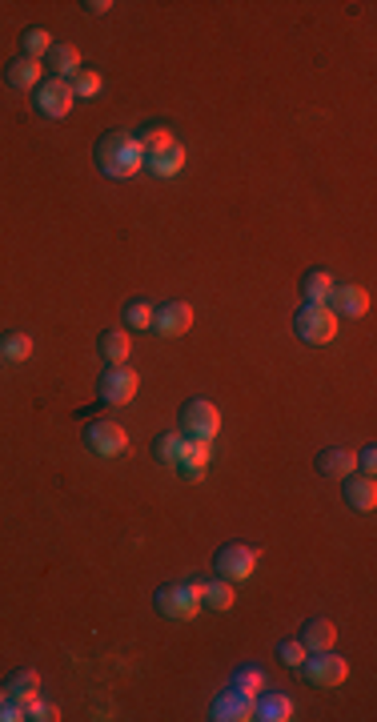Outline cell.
<instances>
[{
	"label": "cell",
	"instance_id": "d4e9b609",
	"mask_svg": "<svg viewBox=\"0 0 377 722\" xmlns=\"http://www.w3.org/2000/svg\"><path fill=\"white\" fill-rule=\"evenodd\" d=\"M329 290H334V277H329L325 270H309L306 277H301V298H306V301L325 305Z\"/></svg>",
	"mask_w": 377,
	"mask_h": 722
},
{
	"label": "cell",
	"instance_id": "30bf717a",
	"mask_svg": "<svg viewBox=\"0 0 377 722\" xmlns=\"http://www.w3.org/2000/svg\"><path fill=\"white\" fill-rule=\"evenodd\" d=\"M185 329H193V305L189 301H161L153 309V333L161 337H181Z\"/></svg>",
	"mask_w": 377,
	"mask_h": 722
},
{
	"label": "cell",
	"instance_id": "5b68a950",
	"mask_svg": "<svg viewBox=\"0 0 377 722\" xmlns=\"http://www.w3.org/2000/svg\"><path fill=\"white\" fill-rule=\"evenodd\" d=\"M297 670L309 687H342L349 674V662L334 651H321V654H306V662H301Z\"/></svg>",
	"mask_w": 377,
	"mask_h": 722
},
{
	"label": "cell",
	"instance_id": "9a60e30c",
	"mask_svg": "<svg viewBox=\"0 0 377 722\" xmlns=\"http://www.w3.org/2000/svg\"><path fill=\"white\" fill-rule=\"evenodd\" d=\"M5 81L13 89H21V92H36V85L44 81V64L41 61H29V57H16L5 69Z\"/></svg>",
	"mask_w": 377,
	"mask_h": 722
},
{
	"label": "cell",
	"instance_id": "8fae6325",
	"mask_svg": "<svg viewBox=\"0 0 377 722\" xmlns=\"http://www.w3.org/2000/svg\"><path fill=\"white\" fill-rule=\"evenodd\" d=\"M325 305L337 318H365V313H370V293H365L362 285H334Z\"/></svg>",
	"mask_w": 377,
	"mask_h": 722
},
{
	"label": "cell",
	"instance_id": "277c9868",
	"mask_svg": "<svg viewBox=\"0 0 377 722\" xmlns=\"http://www.w3.org/2000/svg\"><path fill=\"white\" fill-rule=\"evenodd\" d=\"M157 610L173 622H189L201 614V582H177V586H161L157 590Z\"/></svg>",
	"mask_w": 377,
	"mask_h": 722
},
{
	"label": "cell",
	"instance_id": "5bb4252c",
	"mask_svg": "<svg viewBox=\"0 0 377 722\" xmlns=\"http://www.w3.org/2000/svg\"><path fill=\"white\" fill-rule=\"evenodd\" d=\"M5 682H8V698H13L16 707L24 710V718H29V710L36 707V702H41V698H36V690H41V674L24 666V670H13V674H8Z\"/></svg>",
	"mask_w": 377,
	"mask_h": 722
},
{
	"label": "cell",
	"instance_id": "d6986e66",
	"mask_svg": "<svg viewBox=\"0 0 377 722\" xmlns=\"http://www.w3.org/2000/svg\"><path fill=\"white\" fill-rule=\"evenodd\" d=\"M353 470H357V458H353V453H349V450H321L317 453V474L321 478H337V481H342V478H349V474H353Z\"/></svg>",
	"mask_w": 377,
	"mask_h": 722
},
{
	"label": "cell",
	"instance_id": "d590c367",
	"mask_svg": "<svg viewBox=\"0 0 377 722\" xmlns=\"http://www.w3.org/2000/svg\"><path fill=\"white\" fill-rule=\"evenodd\" d=\"M108 8H113V0H85V13L89 16H105Z\"/></svg>",
	"mask_w": 377,
	"mask_h": 722
},
{
	"label": "cell",
	"instance_id": "4316f807",
	"mask_svg": "<svg viewBox=\"0 0 377 722\" xmlns=\"http://www.w3.org/2000/svg\"><path fill=\"white\" fill-rule=\"evenodd\" d=\"M233 687H237V690H245V694H253V698H257V694L265 690V670H261L257 662L237 666V670H233Z\"/></svg>",
	"mask_w": 377,
	"mask_h": 722
},
{
	"label": "cell",
	"instance_id": "83f0119b",
	"mask_svg": "<svg viewBox=\"0 0 377 722\" xmlns=\"http://www.w3.org/2000/svg\"><path fill=\"white\" fill-rule=\"evenodd\" d=\"M185 433L181 430H173V433H161L157 442H153V453H157L161 461H169V466H177V458H181V450H185Z\"/></svg>",
	"mask_w": 377,
	"mask_h": 722
},
{
	"label": "cell",
	"instance_id": "9c48e42d",
	"mask_svg": "<svg viewBox=\"0 0 377 722\" xmlns=\"http://www.w3.org/2000/svg\"><path fill=\"white\" fill-rule=\"evenodd\" d=\"M85 446L93 450L97 458H117V453H125V446H128V433L117 422H93V425H85Z\"/></svg>",
	"mask_w": 377,
	"mask_h": 722
},
{
	"label": "cell",
	"instance_id": "ffe728a7",
	"mask_svg": "<svg viewBox=\"0 0 377 722\" xmlns=\"http://www.w3.org/2000/svg\"><path fill=\"white\" fill-rule=\"evenodd\" d=\"M205 466H209V442H185V450H181V458H177L181 478L201 481L205 478Z\"/></svg>",
	"mask_w": 377,
	"mask_h": 722
},
{
	"label": "cell",
	"instance_id": "8d00e7d4",
	"mask_svg": "<svg viewBox=\"0 0 377 722\" xmlns=\"http://www.w3.org/2000/svg\"><path fill=\"white\" fill-rule=\"evenodd\" d=\"M0 702H8V687H0Z\"/></svg>",
	"mask_w": 377,
	"mask_h": 722
},
{
	"label": "cell",
	"instance_id": "7c38bea8",
	"mask_svg": "<svg viewBox=\"0 0 377 722\" xmlns=\"http://www.w3.org/2000/svg\"><path fill=\"white\" fill-rule=\"evenodd\" d=\"M209 718H217V722H250V718H253V694L229 687V690L213 702V715H209Z\"/></svg>",
	"mask_w": 377,
	"mask_h": 722
},
{
	"label": "cell",
	"instance_id": "836d02e7",
	"mask_svg": "<svg viewBox=\"0 0 377 722\" xmlns=\"http://www.w3.org/2000/svg\"><path fill=\"white\" fill-rule=\"evenodd\" d=\"M29 718H36V722H57V718H61V710L52 707V702H36V707L29 710Z\"/></svg>",
	"mask_w": 377,
	"mask_h": 722
},
{
	"label": "cell",
	"instance_id": "4dcf8cb0",
	"mask_svg": "<svg viewBox=\"0 0 377 722\" xmlns=\"http://www.w3.org/2000/svg\"><path fill=\"white\" fill-rule=\"evenodd\" d=\"M137 141H141V149L149 153V149H161V145H169V141H173V133H169V128H157V125H149V128H145L141 137H137Z\"/></svg>",
	"mask_w": 377,
	"mask_h": 722
},
{
	"label": "cell",
	"instance_id": "e0dca14e",
	"mask_svg": "<svg viewBox=\"0 0 377 722\" xmlns=\"http://www.w3.org/2000/svg\"><path fill=\"white\" fill-rule=\"evenodd\" d=\"M334 642H337V626L329 622V618H309L306 631H301V646H306L309 654L334 651Z\"/></svg>",
	"mask_w": 377,
	"mask_h": 722
},
{
	"label": "cell",
	"instance_id": "6da1fadb",
	"mask_svg": "<svg viewBox=\"0 0 377 722\" xmlns=\"http://www.w3.org/2000/svg\"><path fill=\"white\" fill-rule=\"evenodd\" d=\"M93 161H97V169L105 173V177L125 181V177H133V173H141L145 149H141V141H137V133L113 128V133H105L93 145Z\"/></svg>",
	"mask_w": 377,
	"mask_h": 722
},
{
	"label": "cell",
	"instance_id": "f546056e",
	"mask_svg": "<svg viewBox=\"0 0 377 722\" xmlns=\"http://www.w3.org/2000/svg\"><path fill=\"white\" fill-rule=\"evenodd\" d=\"M72 85V97H97L100 92V72L97 69H80L77 77H69Z\"/></svg>",
	"mask_w": 377,
	"mask_h": 722
},
{
	"label": "cell",
	"instance_id": "8992f818",
	"mask_svg": "<svg viewBox=\"0 0 377 722\" xmlns=\"http://www.w3.org/2000/svg\"><path fill=\"white\" fill-rule=\"evenodd\" d=\"M141 390V377H137L133 366H125V361H117V366H105V374H100V402L108 405H128Z\"/></svg>",
	"mask_w": 377,
	"mask_h": 722
},
{
	"label": "cell",
	"instance_id": "484cf974",
	"mask_svg": "<svg viewBox=\"0 0 377 722\" xmlns=\"http://www.w3.org/2000/svg\"><path fill=\"white\" fill-rule=\"evenodd\" d=\"M29 354H33V337H29V333L13 329V333H5V337H0V357H5V361H24Z\"/></svg>",
	"mask_w": 377,
	"mask_h": 722
},
{
	"label": "cell",
	"instance_id": "d6a6232c",
	"mask_svg": "<svg viewBox=\"0 0 377 722\" xmlns=\"http://www.w3.org/2000/svg\"><path fill=\"white\" fill-rule=\"evenodd\" d=\"M357 470H362L365 478L377 474V446H365L362 453H357Z\"/></svg>",
	"mask_w": 377,
	"mask_h": 722
},
{
	"label": "cell",
	"instance_id": "ba28073f",
	"mask_svg": "<svg viewBox=\"0 0 377 722\" xmlns=\"http://www.w3.org/2000/svg\"><path fill=\"white\" fill-rule=\"evenodd\" d=\"M33 100H36V109H41L44 117H52V120H61V117H69V109H72V85L69 81H61V77H44L41 85H36V92H33Z\"/></svg>",
	"mask_w": 377,
	"mask_h": 722
},
{
	"label": "cell",
	"instance_id": "7402d4cb",
	"mask_svg": "<svg viewBox=\"0 0 377 722\" xmlns=\"http://www.w3.org/2000/svg\"><path fill=\"white\" fill-rule=\"evenodd\" d=\"M233 602H237V590L229 586V578L201 582V606H205V610H229Z\"/></svg>",
	"mask_w": 377,
	"mask_h": 722
},
{
	"label": "cell",
	"instance_id": "cb8c5ba5",
	"mask_svg": "<svg viewBox=\"0 0 377 722\" xmlns=\"http://www.w3.org/2000/svg\"><path fill=\"white\" fill-rule=\"evenodd\" d=\"M52 33L49 29H41V24H36V29H24L21 33V57H29V61H44L49 57V49H52Z\"/></svg>",
	"mask_w": 377,
	"mask_h": 722
},
{
	"label": "cell",
	"instance_id": "603a6c76",
	"mask_svg": "<svg viewBox=\"0 0 377 722\" xmlns=\"http://www.w3.org/2000/svg\"><path fill=\"white\" fill-rule=\"evenodd\" d=\"M100 357L108 361V366H117V361H128V354H133V341H128V333L125 329H108V333H100Z\"/></svg>",
	"mask_w": 377,
	"mask_h": 722
},
{
	"label": "cell",
	"instance_id": "1f68e13d",
	"mask_svg": "<svg viewBox=\"0 0 377 722\" xmlns=\"http://www.w3.org/2000/svg\"><path fill=\"white\" fill-rule=\"evenodd\" d=\"M306 646H301V638H297V642H281L278 646V659L285 662V666H301V662H306Z\"/></svg>",
	"mask_w": 377,
	"mask_h": 722
},
{
	"label": "cell",
	"instance_id": "74e56055",
	"mask_svg": "<svg viewBox=\"0 0 377 722\" xmlns=\"http://www.w3.org/2000/svg\"><path fill=\"white\" fill-rule=\"evenodd\" d=\"M0 361H5V357H0Z\"/></svg>",
	"mask_w": 377,
	"mask_h": 722
},
{
	"label": "cell",
	"instance_id": "44dd1931",
	"mask_svg": "<svg viewBox=\"0 0 377 722\" xmlns=\"http://www.w3.org/2000/svg\"><path fill=\"white\" fill-rule=\"evenodd\" d=\"M253 718L289 722L293 718V698H289V694H261V698H253Z\"/></svg>",
	"mask_w": 377,
	"mask_h": 722
},
{
	"label": "cell",
	"instance_id": "7a4b0ae2",
	"mask_svg": "<svg viewBox=\"0 0 377 722\" xmlns=\"http://www.w3.org/2000/svg\"><path fill=\"white\" fill-rule=\"evenodd\" d=\"M293 333H297L306 346H329V341L337 337V313L329 309V305L306 301L297 309V318H293Z\"/></svg>",
	"mask_w": 377,
	"mask_h": 722
},
{
	"label": "cell",
	"instance_id": "f1b7e54d",
	"mask_svg": "<svg viewBox=\"0 0 377 722\" xmlns=\"http://www.w3.org/2000/svg\"><path fill=\"white\" fill-rule=\"evenodd\" d=\"M125 326L128 329H153V305L149 301H128L125 305Z\"/></svg>",
	"mask_w": 377,
	"mask_h": 722
},
{
	"label": "cell",
	"instance_id": "4fadbf2b",
	"mask_svg": "<svg viewBox=\"0 0 377 722\" xmlns=\"http://www.w3.org/2000/svg\"><path fill=\"white\" fill-rule=\"evenodd\" d=\"M145 169L157 173V177H177V173L185 169V145L169 141V145H161V149H149L145 153Z\"/></svg>",
	"mask_w": 377,
	"mask_h": 722
},
{
	"label": "cell",
	"instance_id": "2e32d148",
	"mask_svg": "<svg viewBox=\"0 0 377 722\" xmlns=\"http://www.w3.org/2000/svg\"><path fill=\"white\" fill-rule=\"evenodd\" d=\"M345 481V502H349V510H357V514H370L373 506H377V481L373 478H342Z\"/></svg>",
	"mask_w": 377,
	"mask_h": 722
},
{
	"label": "cell",
	"instance_id": "ac0fdd59",
	"mask_svg": "<svg viewBox=\"0 0 377 722\" xmlns=\"http://www.w3.org/2000/svg\"><path fill=\"white\" fill-rule=\"evenodd\" d=\"M44 72H52V77L69 81L80 72V52L72 49V44H52L49 57H44Z\"/></svg>",
	"mask_w": 377,
	"mask_h": 722
},
{
	"label": "cell",
	"instance_id": "e575fe53",
	"mask_svg": "<svg viewBox=\"0 0 377 722\" xmlns=\"http://www.w3.org/2000/svg\"><path fill=\"white\" fill-rule=\"evenodd\" d=\"M21 718H24V710L16 707L13 698H8V702H0V722H21Z\"/></svg>",
	"mask_w": 377,
	"mask_h": 722
},
{
	"label": "cell",
	"instance_id": "52a82bcc",
	"mask_svg": "<svg viewBox=\"0 0 377 722\" xmlns=\"http://www.w3.org/2000/svg\"><path fill=\"white\" fill-rule=\"evenodd\" d=\"M213 566H217L221 578L245 582L257 570V550H253V546H241V542H229V546H221V550H217Z\"/></svg>",
	"mask_w": 377,
	"mask_h": 722
},
{
	"label": "cell",
	"instance_id": "3957f363",
	"mask_svg": "<svg viewBox=\"0 0 377 722\" xmlns=\"http://www.w3.org/2000/svg\"><path fill=\"white\" fill-rule=\"evenodd\" d=\"M181 433H185L189 442H213L221 433V413L213 402H205V397H193V402L181 405Z\"/></svg>",
	"mask_w": 377,
	"mask_h": 722
}]
</instances>
